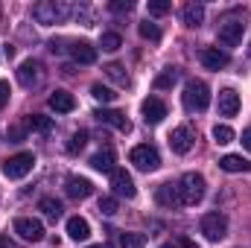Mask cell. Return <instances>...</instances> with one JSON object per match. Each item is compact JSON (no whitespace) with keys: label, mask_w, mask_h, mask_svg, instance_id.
<instances>
[{"label":"cell","mask_w":251,"mask_h":248,"mask_svg":"<svg viewBox=\"0 0 251 248\" xmlns=\"http://www.w3.org/2000/svg\"><path fill=\"white\" fill-rule=\"evenodd\" d=\"M47 102H50V108H53L56 114H70V111L76 108V99H73V94H67V91H53Z\"/></svg>","instance_id":"cell-19"},{"label":"cell","mask_w":251,"mask_h":248,"mask_svg":"<svg viewBox=\"0 0 251 248\" xmlns=\"http://www.w3.org/2000/svg\"><path fill=\"white\" fill-rule=\"evenodd\" d=\"M243 146H246V149L251 152V125L246 128V131H243Z\"/></svg>","instance_id":"cell-40"},{"label":"cell","mask_w":251,"mask_h":248,"mask_svg":"<svg viewBox=\"0 0 251 248\" xmlns=\"http://www.w3.org/2000/svg\"><path fill=\"white\" fill-rule=\"evenodd\" d=\"M32 167H35V155H32V152H18V155L6 158L0 170H3V175H6V178L18 181V178H26V175L32 173Z\"/></svg>","instance_id":"cell-4"},{"label":"cell","mask_w":251,"mask_h":248,"mask_svg":"<svg viewBox=\"0 0 251 248\" xmlns=\"http://www.w3.org/2000/svg\"><path fill=\"white\" fill-rule=\"evenodd\" d=\"M155 201L161 207H181V196H178V184H161L155 190Z\"/></svg>","instance_id":"cell-16"},{"label":"cell","mask_w":251,"mask_h":248,"mask_svg":"<svg viewBox=\"0 0 251 248\" xmlns=\"http://www.w3.org/2000/svg\"><path fill=\"white\" fill-rule=\"evenodd\" d=\"M29 128H35V131H41V134H50L53 131V120L50 117H41V114H32L29 120H26Z\"/></svg>","instance_id":"cell-29"},{"label":"cell","mask_w":251,"mask_h":248,"mask_svg":"<svg viewBox=\"0 0 251 248\" xmlns=\"http://www.w3.org/2000/svg\"><path fill=\"white\" fill-rule=\"evenodd\" d=\"M85 143H88V131H82V128H79V131L67 140V152H70V155H76V152H82V149H85Z\"/></svg>","instance_id":"cell-31"},{"label":"cell","mask_w":251,"mask_h":248,"mask_svg":"<svg viewBox=\"0 0 251 248\" xmlns=\"http://www.w3.org/2000/svg\"><path fill=\"white\" fill-rule=\"evenodd\" d=\"M243 32H246V24L240 18H225L219 24V44L225 47H237L243 41Z\"/></svg>","instance_id":"cell-7"},{"label":"cell","mask_w":251,"mask_h":248,"mask_svg":"<svg viewBox=\"0 0 251 248\" xmlns=\"http://www.w3.org/2000/svg\"><path fill=\"white\" fill-rule=\"evenodd\" d=\"M181 99H184V108L190 114H199V111H204L210 105V88L201 79H190L184 94H181Z\"/></svg>","instance_id":"cell-2"},{"label":"cell","mask_w":251,"mask_h":248,"mask_svg":"<svg viewBox=\"0 0 251 248\" xmlns=\"http://www.w3.org/2000/svg\"><path fill=\"white\" fill-rule=\"evenodd\" d=\"M88 248H111L108 243H100V246H88Z\"/></svg>","instance_id":"cell-42"},{"label":"cell","mask_w":251,"mask_h":248,"mask_svg":"<svg viewBox=\"0 0 251 248\" xmlns=\"http://www.w3.org/2000/svg\"><path fill=\"white\" fill-rule=\"evenodd\" d=\"M70 15V6L62 3V0H41L32 6V18L44 26H53V24H64Z\"/></svg>","instance_id":"cell-1"},{"label":"cell","mask_w":251,"mask_h":248,"mask_svg":"<svg viewBox=\"0 0 251 248\" xmlns=\"http://www.w3.org/2000/svg\"><path fill=\"white\" fill-rule=\"evenodd\" d=\"M134 3L131 0H111V12H131Z\"/></svg>","instance_id":"cell-36"},{"label":"cell","mask_w":251,"mask_h":248,"mask_svg":"<svg viewBox=\"0 0 251 248\" xmlns=\"http://www.w3.org/2000/svg\"><path fill=\"white\" fill-rule=\"evenodd\" d=\"M204 175H199V173H184L181 175V181H178V196H181V204H199L201 198H204Z\"/></svg>","instance_id":"cell-3"},{"label":"cell","mask_w":251,"mask_h":248,"mask_svg":"<svg viewBox=\"0 0 251 248\" xmlns=\"http://www.w3.org/2000/svg\"><path fill=\"white\" fill-rule=\"evenodd\" d=\"M38 207L44 210V216H47L50 222H59V219H62V201H56V198H50V196H47V198H41V201H38Z\"/></svg>","instance_id":"cell-24"},{"label":"cell","mask_w":251,"mask_h":248,"mask_svg":"<svg viewBox=\"0 0 251 248\" xmlns=\"http://www.w3.org/2000/svg\"><path fill=\"white\" fill-rule=\"evenodd\" d=\"M201 234H204V240H210V243H219L225 234H228V219L222 216V213H204L201 216Z\"/></svg>","instance_id":"cell-6"},{"label":"cell","mask_w":251,"mask_h":248,"mask_svg":"<svg viewBox=\"0 0 251 248\" xmlns=\"http://www.w3.org/2000/svg\"><path fill=\"white\" fill-rule=\"evenodd\" d=\"M70 56H73V62H79V64H94L97 62V47L88 44V41H73L70 44Z\"/></svg>","instance_id":"cell-18"},{"label":"cell","mask_w":251,"mask_h":248,"mask_svg":"<svg viewBox=\"0 0 251 248\" xmlns=\"http://www.w3.org/2000/svg\"><path fill=\"white\" fill-rule=\"evenodd\" d=\"M111 187H114V193L123 196V198H134V196H137V187H134L131 175H128L126 170H114V173H111Z\"/></svg>","instance_id":"cell-12"},{"label":"cell","mask_w":251,"mask_h":248,"mask_svg":"<svg viewBox=\"0 0 251 248\" xmlns=\"http://www.w3.org/2000/svg\"><path fill=\"white\" fill-rule=\"evenodd\" d=\"M201 64L207 70H222V67H228V53L219 50V47H204L201 50Z\"/></svg>","instance_id":"cell-17"},{"label":"cell","mask_w":251,"mask_h":248,"mask_svg":"<svg viewBox=\"0 0 251 248\" xmlns=\"http://www.w3.org/2000/svg\"><path fill=\"white\" fill-rule=\"evenodd\" d=\"M24 134H26V131H24L21 125H12V128H9V140H15V143H18V140H24Z\"/></svg>","instance_id":"cell-38"},{"label":"cell","mask_w":251,"mask_h":248,"mask_svg":"<svg viewBox=\"0 0 251 248\" xmlns=\"http://www.w3.org/2000/svg\"><path fill=\"white\" fill-rule=\"evenodd\" d=\"M249 56H251V47H249Z\"/></svg>","instance_id":"cell-44"},{"label":"cell","mask_w":251,"mask_h":248,"mask_svg":"<svg viewBox=\"0 0 251 248\" xmlns=\"http://www.w3.org/2000/svg\"><path fill=\"white\" fill-rule=\"evenodd\" d=\"M91 167H94L97 173H114V152H111V149L97 152V155L91 158Z\"/></svg>","instance_id":"cell-23"},{"label":"cell","mask_w":251,"mask_h":248,"mask_svg":"<svg viewBox=\"0 0 251 248\" xmlns=\"http://www.w3.org/2000/svg\"><path fill=\"white\" fill-rule=\"evenodd\" d=\"M140 111H143V120L146 123H161L164 117H167V105H164V99H158V97H149V99H143V105H140Z\"/></svg>","instance_id":"cell-13"},{"label":"cell","mask_w":251,"mask_h":248,"mask_svg":"<svg viewBox=\"0 0 251 248\" xmlns=\"http://www.w3.org/2000/svg\"><path fill=\"white\" fill-rule=\"evenodd\" d=\"M213 140H216L219 146L231 143V140H234V128H231V125H225V123H216V125H213Z\"/></svg>","instance_id":"cell-28"},{"label":"cell","mask_w":251,"mask_h":248,"mask_svg":"<svg viewBox=\"0 0 251 248\" xmlns=\"http://www.w3.org/2000/svg\"><path fill=\"white\" fill-rule=\"evenodd\" d=\"M178 82V70L176 67H167V70H161V76L155 79V88L158 91H167V88H173Z\"/></svg>","instance_id":"cell-26"},{"label":"cell","mask_w":251,"mask_h":248,"mask_svg":"<svg viewBox=\"0 0 251 248\" xmlns=\"http://www.w3.org/2000/svg\"><path fill=\"white\" fill-rule=\"evenodd\" d=\"M91 97H94L97 102L108 105V102H114V97H117V94H114L111 88H105V85H94V88H91Z\"/></svg>","instance_id":"cell-30"},{"label":"cell","mask_w":251,"mask_h":248,"mask_svg":"<svg viewBox=\"0 0 251 248\" xmlns=\"http://www.w3.org/2000/svg\"><path fill=\"white\" fill-rule=\"evenodd\" d=\"M15 234H21V240H26V243H41L44 240V225H41V219L21 216V219H15Z\"/></svg>","instance_id":"cell-9"},{"label":"cell","mask_w":251,"mask_h":248,"mask_svg":"<svg viewBox=\"0 0 251 248\" xmlns=\"http://www.w3.org/2000/svg\"><path fill=\"white\" fill-rule=\"evenodd\" d=\"M100 47H102L105 53H114V50H120V47H123V38H120L117 32H102V38H100Z\"/></svg>","instance_id":"cell-27"},{"label":"cell","mask_w":251,"mask_h":248,"mask_svg":"<svg viewBox=\"0 0 251 248\" xmlns=\"http://www.w3.org/2000/svg\"><path fill=\"white\" fill-rule=\"evenodd\" d=\"M0 248H21L15 240H9V237H0Z\"/></svg>","instance_id":"cell-39"},{"label":"cell","mask_w":251,"mask_h":248,"mask_svg":"<svg viewBox=\"0 0 251 248\" xmlns=\"http://www.w3.org/2000/svg\"><path fill=\"white\" fill-rule=\"evenodd\" d=\"M216 108H219V117H237V111H240V94H237L234 88L219 91V102H216Z\"/></svg>","instance_id":"cell-11"},{"label":"cell","mask_w":251,"mask_h":248,"mask_svg":"<svg viewBox=\"0 0 251 248\" xmlns=\"http://www.w3.org/2000/svg\"><path fill=\"white\" fill-rule=\"evenodd\" d=\"M94 117H97L102 125H111V128H117V131H123V134H128V131H131V123H128V117H126L123 111H114V108H100Z\"/></svg>","instance_id":"cell-10"},{"label":"cell","mask_w":251,"mask_h":248,"mask_svg":"<svg viewBox=\"0 0 251 248\" xmlns=\"http://www.w3.org/2000/svg\"><path fill=\"white\" fill-rule=\"evenodd\" d=\"M128 161H131L137 170H143V173H152V170H158V167H161V155H158V149H155V146H149V143L134 146V149L128 152Z\"/></svg>","instance_id":"cell-5"},{"label":"cell","mask_w":251,"mask_h":248,"mask_svg":"<svg viewBox=\"0 0 251 248\" xmlns=\"http://www.w3.org/2000/svg\"><path fill=\"white\" fill-rule=\"evenodd\" d=\"M161 248H173V246H161Z\"/></svg>","instance_id":"cell-43"},{"label":"cell","mask_w":251,"mask_h":248,"mask_svg":"<svg viewBox=\"0 0 251 248\" xmlns=\"http://www.w3.org/2000/svg\"><path fill=\"white\" fill-rule=\"evenodd\" d=\"M181 21H184L187 26H201V21H204V6H201V3H187V6L181 9Z\"/></svg>","instance_id":"cell-22"},{"label":"cell","mask_w":251,"mask_h":248,"mask_svg":"<svg viewBox=\"0 0 251 248\" xmlns=\"http://www.w3.org/2000/svg\"><path fill=\"white\" fill-rule=\"evenodd\" d=\"M146 237L143 234H120V248H143Z\"/></svg>","instance_id":"cell-32"},{"label":"cell","mask_w":251,"mask_h":248,"mask_svg":"<svg viewBox=\"0 0 251 248\" xmlns=\"http://www.w3.org/2000/svg\"><path fill=\"white\" fill-rule=\"evenodd\" d=\"M67 234H70V240L85 243V240L91 237V225H88V219H82V216H70V219H67Z\"/></svg>","instance_id":"cell-20"},{"label":"cell","mask_w":251,"mask_h":248,"mask_svg":"<svg viewBox=\"0 0 251 248\" xmlns=\"http://www.w3.org/2000/svg\"><path fill=\"white\" fill-rule=\"evenodd\" d=\"M219 167L225 173H251V161H246L243 155H222Z\"/></svg>","instance_id":"cell-21"},{"label":"cell","mask_w":251,"mask_h":248,"mask_svg":"<svg viewBox=\"0 0 251 248\" xmlns=\"http://www.w3.org/2000/svg\"><path fill=\"white\" fill-rule=\"evenodd\" d=\"M137 29H140V35H143L146 41H158V38H161V29H158V24H149V21H146V24H140Z\"/></svg>","instance_id":"cell-33"},{"label":"cell","mask_w":251,"mask_h":248,"mask_svg":"<svg viewBox=\"0 0 251 248\" xmlns=\"http://www.w3.org/2000/svg\"><path fill=\"white\" fill-rule=\"evenodd\" d=\"M100 213L114 216V213H117V198H114V196H102V198H100Z\"/></svg>","instance_id":"cell-34"},{"label":"cell","mask_w":251,"mask_h":248,"mask_svg":"<svg viewBox=\"0 0 251 248\" xmlns=\"http://www.w3.org/2000/svg\"><path fill=\"white\" fill-rule=\"evenodd\" d=\"M64 193H67L70 198H88V196L94 193V184H91L88 178H82V175H67Z\"/></svg>","instance_id":"cell-15"},{"label":"cell","mask_w":251,"mask_h":248,"mask_svg":"<svg viewBox=\"0 0 251 248\" xmlns=\"http://www.w3.org/2000/svg\"><path fill=\"white\" fill-rule=\"evenodd\" d=\"M18 82L24 88H38L44 82V67H41V62H35V59L21 62V67H18Z\"/></svg>","instance_id":"cell-8"},{"label":"cell","mask_w":251,"mask_h":248,"mask_svg":"<svg viewBox=\"0 0 251 248\" xmlns=\"http://www.w3.org/2000/svg\"><path fill=\"white\" fill-rule=\"evenodd\" d=\"M102 70H105V76H108L111 82H117V85H123V88L128 85V73H126V67H123V64L111 62V64H105Z\"/></svg>","instance_id":"cell-25"},{"label":"cell","mask_w":251,"mask_h":248,"mask_svg":"<svg viewBox=\"0 0 251 248\" xmlns=\"http://www.w3.org/2000/svg\"><path fill=\"white\" fill-rule=\"evenodd\" d=\"M9 82H0V108H6V102H9Z\"/></svg>","instance_id":"cell-37"},{"label":"cell","mask_w":251,"mask_h":248,"mask_svg":"<svg viewBox=\"0 0 251 248\" xmlns=\"http://www.w3.org/2000/svg\"><path fill=\"white\" fill-rule=\"evenodd\" d=\"M178 243H181V246H184V248H199V246H196V243H193V240H187V237H181Z\"/></svg>","instance_id":"cell-41"},{"label":"cell","mask_w":251,"mask_h":248,"mask_svg":"<svg viewBox=\"0 0 251 248\" xmlns=\"http://www.w3.org/2000/svg\"><path fill=\"white\" fill-rule=\"evenodd\" d=\"M170 146H173L176 155H187L190 149H193V131H190V125H178L170 134Z\"/></svg>","instance_id":"cell-14"},{"label":"cell","mask_w":251,"mask_h":248,"mask_svg":"<svg viewBox=\"0 0 251 248\" xmlns=\"http://www.w3.org/2000/svg\"><path fill=\"white\" fill-rule=\"evenodd\" d=\"M167 12H170V3H167V0H149V15L161 18V15H167Z\"/></svg>","instance_id":"cell-35"}]
</instances>
